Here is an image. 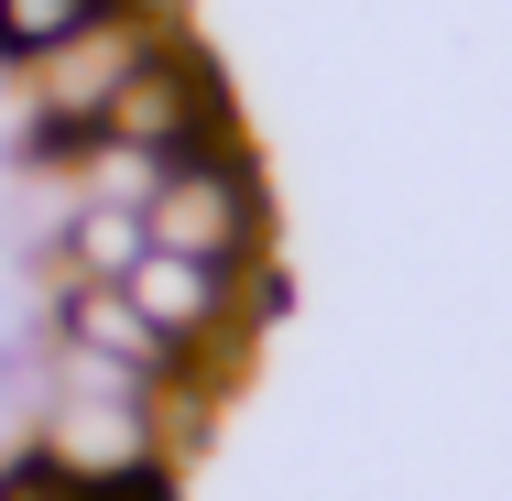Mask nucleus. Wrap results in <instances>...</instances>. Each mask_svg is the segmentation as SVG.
<instances>
[{"instance_id":"nucleus-1","label":"nucleus","mask_w":512,"mask_h":501,"mask_svg":"<svg viewBox=\"0 0 512 501\" xmlns=\"http://www.w3.org/2000/svg\"><path fill=\"white\" fill-rule=\"evenodd\" d=\"M262 229H273V207H262V175H251V153H207V164H175V186L153 197V251H186V262H251L262 251Z\"/></svg>"},{"instance_id":"nucleus-2","label":"nucleus","mask_w":512,"mask_h":501,"mask_svg":"<svg viewBox=\"0 0 512 501\" xmlns=\"http://www.w3.org/2000/svg\"><path fill=\"white\" fill-rule=\"evenodd\" d=\"M33 458H55L77 491H109L131 469H164V436H153V403H88V393H44L33 425Z\"/></svg>"},{"instance_id":"nucleus-3","label":"nucleus","mask_w":512,"mask_h":501,"mask_svg":"<svg viewBox=\"0 0 512 501\" xmlns=\"http://www.w3.org/2000/svg\"><path fill=\"white\" fill-rule=\"evenodd\" d=\"M55 349H88V360H120V371H175V349L153 338V316L120 295V284H55Z\"/></svg>"},{"instance_id":"nucleus-4","label":"nucleus","mask_w":512,"mask_h":501,"mask_svg":"<svg viewBox=\"0 0 512 501\" xmlns=\"http://www.w3.org/2000/svg\"><path fill=\"white\" fill-rule=\"evenodd\" d=\"M175 186V153H142V142H120V131H88L77 153H66V207H142Z\"/></svg>"},{"instance_id":"nucleus-5","label":"nucleus","mask_w":512,"mask_h":501,"mask_svg":"<svg viewBox=\"0 0 512 501\" xmlns=\"http://www.w3.org/2000/svg\"><path fill=\"white\" fill-rule=\"evenodd\" d=\"M142 251H153V218L142 207H66V229H55L66 284H131Z\"/></svg>"},{"instance_id":"nucleus-6","label":"nucleus","mask_w":512,"mask_h":501,"mask_svg":"<svg viewBox=\"0 0 512 501\" xmlns=\"http://www.w3.org/2000/svg\"><path fill=\"white\" fill-rule=\"evenodd\" d=\"M0 501H88V491H77L55 458H33V447H22V458H0Z\"/></svg>"},{"instance_id":"nucleus-7","label":"nucleus","mask_w":512,"mask_h":501,"mask_svg":"<svg viewBox=\"0 0 512 501\" xmlns=\"http://www.w3.org/2000/svg\"><path fill=\"white\" fill-rule=\"evenodd\" d=\"M88 501H175V469H131V480H109V491H88Z\"/></svg>"}]
</instances>
